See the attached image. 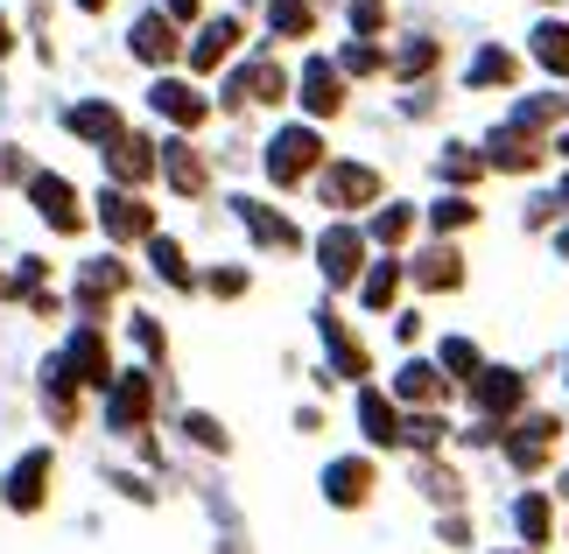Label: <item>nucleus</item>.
<instances>
[{
	"mask_svg": "<svg viewBox=\"0 0 569 554\" xmlns=\"http://www.w3.org/2000/svg\"><path fill=\"white\" fill-rule=\"evenodd\" d=\"M352 29H359L366 42H373V36L387 29V0H352Z\"/></svg>",
	"mask_w": 569,
	"mask_h": 554,
	"instance_id": "43",
	"label": "nucleus"
},
{
	"mask_svg": "<svg viewBox=\"0 0 569 554\" xmlns=\"http://www.w3.org/2000/svg\"><path fill=\"white\" fill-rule=\"evenodd\" d=\"M338 71H380V42H366V36H352V42H345V50H338Z\"/></svg>",
	"mask_w": 569,
	"mask_h": 554,
	"instance_id": "41",
	"label": "nucleus"
},
{
	"mask_svg": "<svg viewBox=\"0 0 569 554\" xmlns=\"http://www.w3.org/2000/svg\"><path fill=\"white\" fill-rule=\"evenodd\" d=\"M63 127H71L84 148H99V154H106V148L127 134V113H120L113 99H84V105H71V113H63Z\"/></svg>",
	"mask_w": 569,
	"mask_h": 554,
	"instance_id": "21",
	"label": "nucleus"
},
{
	"mask_svg": "<svg viewBox=\"0 0 569 554\" xmlns=\"http://www.w3.org/2000/svg\"><path fill=\"white\" fill-rule=\"evenodd\" d=\"M183 442H197V450H211V456H226V450H232L226 421L204 414V407H183Z\"/></svg>",
	"mask_w": 569,
	"mask_h": 554,
	"instance_id": "35",
	"label": "nucleus"
},
{
	"mask_svg": "<svg viewBox=\"0 0 569 554\" xmlns=\"http://www.w3.org/2000/svg\"><path fill=\"white\" fill-rule=\"evenodd\" d=\"M380 190H387V183H380L373 162H323V169H317V204L331 211V218H352V211L387 204Z\"/></svg>",
	"mask_w": 569,
	"mask_h": 554,
	"instance_id": "1",
	"label": "nucleus"
},
{
	"mask_svg": "<svg viewBox=\"0 0 569 554\" xmlns=\"http://www.w3.org/2000/svg\"><path fill=\"white\" fill-rule=\"evenodd\" d=\"M408 281L422 288V295H457V288H465V253H457L450 239L443 246H422L408 260Z\"/></svg>",
	"mask_w": 569,
	"mask_h": 554,
	"instance_id": "18",
	"label": "nucleus"
},
{
	"mask_svg": "<svg viewBox=\"0 0 569 554\" xmlns=\"http://www.w3.org/2000/svg\"><path fill=\"white\" fill-rule=\"evenodd\" d=\"M29 154H21V148H0V183H29Z\"/></svg>",
	"mask_w": 569,
	"mask_h": 554,
	"instance_id": "45",
	"label": "nucleus"
},
{
	"mask_svg": "<svg viewBox=\"0 0 569 554\" xmlns=\"http://www.w3.org/2000/svg\"><path fill=\"white\" fill-rule=\"evenodd\" d=\"M99 225L113 246H134V239H156V204H141L134 190H99Z\"/></svg>",
	"mask_w": 569,
	"mask_h": 554,
	"instance_id": "12",
	"label": "nucleus"
},
{
	"mask_svg": "<svg viewBox=\"0 0 569 554\" xmlns=\"http://www.w3.org/2000/svg\"><path fill=\"white\" fill-rule=\"evenodd\" d=\"M29 204H36V218H42L50 232H63V239H71V232H84V197H78V183H71V175H57V169H36V175H29Z\"/></svg>",
	"mask_w": 569,
	"mask_h": 554,
	"instance_id": "6",
	"label": "nucleus"
},
{
	"mask_svg": "<svg viewBox=\"0 0 569 554\" xmlns=\"http://www.w3.org/2000/svg\"><path fill=\"white\" fill-rule=\"evenodd\" d=\"M359 429H366V442H373V450H393V442H401V407H393L387 393L359 386Z\"/></svg>",
	"mask_w": 569,
	"mask_h": 554,
	"instance_id": "25",
	"label": "nucleus"
},
{
	"mask_svg": "<svg viewBox=\"0 0 569 554\" xmlns=\"http://www.w3.org/2000/svg\"><path fill=\"white\" fill-rule=\"evenodd\" d=\"M296 92H302V105H310V120H331L338 105H345V71H338V63H323V57H310Z\"/></svg>",
	"mask_w": 569,
	"mask_h": 554,
	"instance_id": "22",
	"label": "nucleus"
},
{
	"mask_svg": "<svg viewBox=\"0 0 569 554\" xmlns=\"http://www.w3.org/2000/svg\"><path fill=\"white\" fill-rule=\"evenodd\" d=\"M436 175H443V183H450L457 197H465V190L478 183V175H486V154H478V148H465V141H450L443 154H436Z\"/></svg>",
	"mask_w": 569,
	"mask_h": 554,
	"instance_id": "33",
	"label": "nucleus"
},
{
	"mask_svg": "<svg viewBox=\"0 0 569 554\" xmlns=\"http://www.w3.org/2000/svg\"><path fill=\"white\" fill-rule=\"evenodd\" d=\"M401 281H408V260H366V274H359V309H393Z\"/></svg>",
	"mask_w": 569,
	"mask_h": 554,
	"instance_id": "27",
	"label": "nucleus"
},
{
	"mask_svg": "<svg viewBox=\"0 0 569 554\" xmlns=\"http://www.w3.org/2000/svg\"><path fill=\"white\" fill-rule=\"evenodd\" d=\"M14 50V36H8V14H0V57H8Z\"/></svg>",
	"mask_w": 569,
	"mask_h": 554,
	"instance_id": "48",
	"label": "nucleus"
},
{
	"mask_svg": "<svg viewBox=\"0 0 569 554\" xmlns=\"http://www.w3.org/2000/svg\"><path fill=\"white\" fill-rule=\"evenodd\" d=\"M268 29L281 42H302V36L317 29V8H310V0H274V21H268Z\"/></svg>",
	"mask_w": 569,
	"mask_h": 554,
	"instance_id": "38",
	"label": "nucleus"
},
{
	"mask_svg": "<svg viewBox=\"0 0 569 554\" xmlns=\"http://www.w3.org/2000/svg\"><path fill=\"white\" fill-rule=\"evenodd\" d=\"M317 338H323V351H331V380H352V386H366V372H373V351H366V344L352 338V323H345L331 302L317 309Z\"/></svg>",
	"mask_w": 569,
	"mask_h": 554,
	"instance_id": "10",
	"label": "nucleus"
},
{
	"mask_svg": "<svg viewBox=\"0 0 569 554\" xmlns=\"http://www.w3.org/2000/svg\"><path fill=\"white\" fill-rule=\"evenodd\" d=\"M106 169H113V190H141V183H156V169H162V154H156V141L148 134H127L106 148Z\"/></svg>",
	"mask_w": 569,
	"mask_h": 554,
	"instance_id": "15",
	"label": "nucleus"
},
{
	"mask_svg": "<svg viewBox=\"0 0 569 554\" xmlns=\"http://www.w3.org/2000/svg\"><path fill=\"white\" fill-rule=\"evenodd\" d=\"M465 393H471L478 421H520L528 414V372H513V365H486Z\"/></svg>",
	"mask_w": 569,
	"mask_h": 554,
	"instance_id": "7",
	"label": "nucleus"
},
{
	"mask_svg": "<svg viewBox=\"0 0 569 554\" xmlns=\"http://www.w3.org/2000/svg\"><path fill=\"white\" fill-rule=\"evenodd\" d=\"M50 471H57V456L50 450H21L14 463H8V484H0V505H8V513H42V505H50Z\"/></svg>",
	"mask_w": 569,
	"mask_h": 554,
	"instance_id": "8",
	"label": "nucleus"
},
{
	"mask_svg": "<svg viewBox=\"0 0 569 554\" xmlns=\"http://www.w3.org/2000/svg\"><path fill=\"white\" fill-rule=\"evenodd\" d=\"M562 498H569V477H562Z\"/></svg>",
	"mask_w": 569,
	"mask_h": 554,
	"instance_id": "54",
	"label": "nucleus"
},
{
	"mask_svg": "<svg viewBox=\"0 0 569 554\" xmlns=\"http://www.w3.org/2000/svg\"><path fill=\"white\" fill-rule=\"evenodd\" d=\"M156 154H162V169H169V190H177V197H197V190L211 183V175H204V154H197L190 141H162Z\"/></svg>",
	"mask_w": 569,
	"mask_h": 554,
	"instance_id": "26",
	"label": "nucleus"
},
{
	"mask_svg": "<svg viewBox=\"0 0 569 554\" xmlns=\"http://www.w3.org/2000/svg\"><path fill=\"white\" fill-rule=\"evenodd\" d=\"M513 534H520V547H528V554L556 547V505L541 498V492H520L513 498Z\"/></svg>",
	"mask_w": 569,
	"mask_h": 554,
	"instance_id": "24",
	"label": "nucleus"
},
{
	"mask_svg": "<svg viewBox=\"0 0 569 554\" xmlns=\"http://www.w3.org/2000/svg\"><path fill=\"white\" fill-rule=\"evenodd\" d=\"M443 393H450L443 372L422 365V359H408L401 372H393V393H387V401H393V407H408V414H436V401H443Z\"/></svg>",
	"mask_w": 569,
	"mask_h": 554,
	"instance_id": "20",
	"label": "nucleus"
},
{
	"mask_svg": "<svg viewBox=\"0 0 569 554\" xmlns=\"http://www.w3.org/2000/svg\"><path fill=\"white\" fill-rule=\"evenodd\" d=\"M148 105H156L169 127H183V134L211 120V99L197 92V84H183V78H156V84H148Z\"/></svg>",
	"mask_w": 569,
	"mask_h": 554,
	"instance_id": "17",
	"label": "nucleus"
},
{
	"mask_svg": "<svg viewBox=\"0 0 569 554\" xmlns=\"http://www.w3.org/2000/svg\"><path fill=\"white\" fill-rule=\"evenodd\" d=\"M359 232H366V246H408V232H415V204H380Z\"/></svg>",
	"mask_w": 569,
	"mask_h": 554,
	"instance_id": "31",
	"label": "nucleus"
},
{
	"mask_svg": "<svg viewBox=\"0 0 569 554\" xmlns=\"http://www.w3.org/2000/svg\"><path fill=\"white\" fill-rule=\"evenodd\" d=\"M232 211H239V225H247V239L260 253H296L302 246V225L296 218H281L274 204H260V197H232Z\"/></svg>",
	"mask_w": 569,
	"mask_h": 554,
	"instance_id": "14",
	"label": "nucleus"
},
{
	"mask_svg": "<svg viewBox=\"0 0 569 554\" xmlns=\"http://www.w3.org/2000/svg\"><path fill=\"white\" fill-rule=\"evenodd\" d=\"M436 372H443L450 386H471L478 372H486V351H478L471 338H443V351H436Z\"/></svg>",
	"mask_w": 569,
	"mask_h": 554,
	"instance_id": "30",
	"label": "nucleus"
},
{
	"mask_svg": "<svg viewBox=\"0 0 569 554\" xmlns=\"http://www.w3.org/2000/svg\"><path fill=\"white\" fill-rule=\"evenodd\" d=\"M78 8H84V14H99V8H106V0H78Z\"/></svg>",
	"mask_w": 569,
	"mask_h": 554,
	"instance_id": "51",
	"label": "nucleus"
},
{
	"mask_svg": "<svg viewBox=\"0 0 569 554\" xmlns=\"http://www.w3.org/2000/svg\"><path fill=\"white\" fill-rule=\"evenodd\" d=\"M478 154H486V169H499V175H535L541 162H549L541 134H528V127H492Z\"/></svg>",
	"mask_w": 569,
	"mask_h": 554,
	"instance_id": "13",
	"label": "nucleus"
},
{
	"mask_svg": "<svg viewBox=\"0 0 569 554\" xmlns=\"http://www.w3.org/2000/svg\"><path fill=\"white\" fill-rule=\"evenodd\" d=\"M36 393H42V414H50V429H78L84 386L71 380V365H63V359H42V372H36Z\"/></svg>",
	"mask_w": 569,
	"mask_h": 554,
	"instance_id": "16",
	"label": "nucleus"
},
{
	"mask_svg": "<svg viewBox=\"0 0 569 554\" xmlns=\"http://www.w3.org/2000/svg\"><path fill=\"white\" fill-rule=\"evenodd\" d=\"M556 253H562V260H569V225H562V232H556Z\"/></svg>",
	"mask_w": 569,
	"mask_h": 554,
	"instance_id": "49",
	"label": "nucleus"
},
{
	"mask_svg": "<svg viewBox=\"0 0 569 554\" xmlns=\"http://www.w3.org/2000/svg\"><path fill=\"white\" fill-rule=\"evenodd\" d=\"M148 260H156V274H162L169 288H177V295H190V288H197V268L183 260V246H177L169 232H156V239H148Z\"/></svg>",
	"mask_w": 569,
	"mask_h": 554,
	"instance_id": "32",
	"label": "nucleus"
},
{
	"mask_svg": "<svg viewBox=\"0 0 569 554\" xmlns=\"http://www.w3.org/2000/svg\"><path fill=\"white\" fill-rule=\"evenodd\" d=\"M232 50H239V21H211V29L190 42V71L204 78V71H218V63H226Z\"/></svg>",
	"mask_w": 569,
	"mask_h": 554,
	"instance_id": "28",
	"label": "nucleus"
},
{
	"mask_svg": "<svg viewBox=\"0 0 569 554\" xmlns=\"http://www.w3.org/2000/svg\"><path fill=\"white\" fill-rule=\"evenodd\" d=\"M63 365H71V380H78V386H113V351H106L99 323L71 330V344H63Z\"/></svg>",
	"mask_w": 569,
	"mask_h": 554,
	"instance_id": "19",
	"label": "nucleus"
},
{
	"mask_svg": "<svg viewBox=\"0 0 569 554\" xmlns=\"http://www.w3.org/2000/svg\"><path fill=\"white\" fill-rule=\"evenodd\" d=\"M127 338H134V351L148 365H162V351H169V338H162V323L148 316V309H134V316H127Z\"/></svg>",
	"mask_w": 569,
	"mask_h": 554,
	"instance_id": "39",
	"label": "nucleus"
},
{
	"mask_svg": "<svg viewBox=\"0 0 569 554\" xmlns=\"http://www.w3.org/2000/svg\"><path fill=\"white\" fill-rule=\"evenodd\" d=\"M373 492H380L373 456H338V463H323V505L359 513V505H373Z\"/></svg>",
	"mask_w": 569,
	"mask_h": 554,
	"instance_id": "11",
	"label": "nucleus"
},
{
	"mask_svg": "<svg viewBox=\"0 0 569 554\" xmlns=\"http://www.w3.org/2000/svg\"><path fill=\"white\" fill-rule=\"evenodd\" d=\"M513 78H520V63L507 50H478L471 57V84H513Z\"/></svg>",
	"mask_w": 569,
	"mask_h": 554,
	"instance_id": "40",
	"label": "nucleus"
},
{
	"mask_svg": "<svg viewBox=\"0 0 569 554\" xmlns=\"http://www.w3.org/2000/svg\"><path fill=\"white\" fill-rule=\"evenodd\" d=\"M169 21H197V0H169Z\"/></svg>",
	"mask_w": 569,
	"mask_h": 554,
	"instance_id": "47",
	"label": "nucleus"
},
{
	"mask_svg": "<svg viewBox=\"0 0 569 554\" xmlns=\"http://www.w3.org/2000/svg\"><path fill=\"white\" fill-rule=\"evenodd\" d=\"M528 57H535L549 78H569V21H541V29L528 36Z\"/></svg>",
	"mask_w": 569,
	"mask_h": 554,
	"instance_id": "29",
	"label": "nucleus"
},
{
	"mask_svg": "<svg viewBox=\"0 0 569 554\" xmlns=\"http://www.w3.org/2000/svg\"><path fill=\"white\" fill-rule=\"evenodd\" d=\"M507 554H528V547H507Z\"/></svg>",
	"mask_w": 569,
	"mask_h": 554,
	"instance_id": "53",
	"label": "nucleus"
},
{
	"mask_svg": "<svg viewBox=\"0 0 569 554\" xmlns=\"http://www.w3.org/2000/svg\"><path fill=\"white\" fill-rule=\"evenodd\" d=\"M148 414H156V372H141V365L113 372V386H106V429H113V435H141Z\"/></svg>",
	"mask_w": 569,
	"mask_h": 554,
	"instance_id": "3",
	"label": "nucleus"
},
{
	"mask_svg": "<svg viewBox=\"0 0 569 554\" xmlns=\"http://www.w3.org/2000/svg\"><path fill=\"white\" fill-rule=\"evenodd\" d=\"M127 281H134V268H127L120 253H99V260H78V316L99 323L106 302L127 295Z\"/></svg>",
	"mask_w": 569,
	"mask_h": 554,
	"instance_id": "9",
	"label": "nucleus"
},
{
	"mask_svg": "<svg viewBox=\"0 0 569 554\" xmlns=\"http://www.w3.org/2000/svg\"><path fill=\"white\" fill-rule=\"evenodd\" d=\"M429 225L436 232H443V239H457V232H465V225H478V204H471V197H436V204H429Z\"/></svg>",
	"mask_w": 569,
	"mask_h": 554,
	"instance_id": "37",
	"label": "nucleus"
},
{
	"mask_svg": "<svg viewBox=\"0 0 569 554\" xmlns=\"http://www.w3.org/2000/svg\"><path fill=\"white\" fill-rule=\"evenodd\" d=\"M556 435H562V421L556 414H520L507 435H499V450H507V463L520 477H541L549 471V456H556Z\"/></svg>",
	"mask_w": 569,
	"mask_h": 554,
	"instance_id": "5",
	"label": "nucleus"
},
{
	"mask_svg": "<svg viewBox=\"0 0 569 554\" xmlns=\"http://www.w3.org/2000/svg\"><path fill=\"white\" fill-rule=\"evenodd\" d=\"M436 541H443V547H478L471 513H443V520H436Z\"/></svg>",
	"mask_w": 569,
	"mask_h": 554,
	"instance_id": "42",
	"label": "nucleus"
},
{
	"mask_svg": "<svg viewBox=\"0 0 569 554\" xmlns=\"http://www.w3.org/2000/svg\"><path fill=\"white\" fill-rule=\"evenodd\" d=\"M204 288H211V295H218V302H232V295H247V268H211V274H204Z\"/></svg>",
	"mask_w": 569,
	"mask_h": 554,
	"instance_id": "44",
	"label": "nucleus"
},
{
	"mask_svg": "<svg viewBox=\"0 0 569 554\" xmlns=\"http://www.w3.org/2000/svg\"><path fill=\"white\" fill-rule=\"evenodd\" d=\"M429 63H436V42H408V50H401V78L429 71Z\"/></svg>",
	"mask_w": 569,
	"mask_h": 554,
	"instance_id": "46",
	"label": "nucleus"
},
{
	"mask_svg": "<svg viewBox=\"0 0 569 554\" xmlns=\"http://www.w3.org/2000/svg\"><path fill=\"white\" fill-rule=\"evenodd\" d=\"M556 204H562V211H569V175H562V190H556Z\"/></svg>",
	"mask_w": 569,
	"mask_h": 554,
	"instance_id": "50",
	"label": "nucleus"
},
{
	"mask_svg": "<svg viewBox=\"0 0 569 554\" xmlns=\"http://www.w3.org/2000/svg\"><path fill=\"white\" fill-rule=\"evenodd\" d=\"M401 442H408L415 456H436L450 442V421L443 414H401Z\"/></svg>",
	"mask_w": 569,
	"mask_h": 554,
	"instance_id": "34",
	"label": "nucleus"
},
{
	"mask_svg": "<svg viewBox=\"0 0 569 554\" xmlns=\"http://www.w3.org/2000/svg\"><path fill=\"white\" fill-rule=\"evenodd\" d=\"M127 50H134L141 63H177L183 57V36H177V21H169V14H141L134 36H127Z\"/></svg>",
	"mask_w": 569,
	"mask_h": 554,
	"instance_id": "23",
	"label": "nucleus"
},
{
	"mask_svg": "<svg viewBox=\"0 0 569 554\" xmlns=\"http://www.w3.org/2000/svg\"><path fill=\"white\" fill-rule=\"evenodd\" d=\"M260 162H268V183H274V190H302L323 162H331V154H323V134H317V127L296 120V127H281V134L268 141V154H260Z\"/></svg>",
	"mask_w": 569,
	"mask_h": 554,
	"instance_id": "2",
	"label": "nucleus"
},
{
	"mask_svg": "<svg viewBox=\"0 0 569 554\" xmlns=\"http://www.w3.org/2000/svg\"><path fill=\"white\" fill-rule=\"evenodd\" d=\"M556 154H569V127H562V141H556Z\"/></svg>",
	"mask_w": 569,
	"mask_h": 554,
	"instance_id": "52",
	"label": "nucleus"
},
{
	"mask_svg": "<svg viewBox=\"0 0 569 554\" xmlns=\"http://www.w3.org/2000/svg\"><path fill=\"white\" fill-rule=\"evenodd\" d=\"M415 477H422V492H429L436 505H443V513H457V505H465V477H457L450 463H422Z\"/></svg>",
	"mask_w": 569,
	"mask_h": 554,
	"instance_id": "36",
	"label": "nucleus"
},
{
	"mask_svg": "<svg viewBox=\"0 0 569 554\" xmlns=\"http://www.w3.org/2000/svg\"><path fill=\"white\" fill-rule=\"evenodd\" d=\"M317 274L331 288H359V274H366V232L352 225V218H331V225L317 232Z\"/></svg>",
	"mask_w": 569,
	"mask_h": 554,
	"instance_id": "4",
	"label": "nucleus"
}]
</instances>
